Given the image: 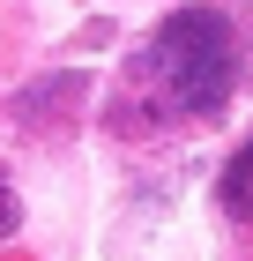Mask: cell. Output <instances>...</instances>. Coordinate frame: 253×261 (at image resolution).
Segmentation results:
<instances>
[{
	"label": "cell",
	"mask_w": 253,
	"mask_h": 261,
	"mask_svg": "<svg viewBox=\"0 0 253 261\" xmlns=\"http://www.w3.org/2000/svg\"><path fill=\"white\" fill-rule=\"evenodd\" d=\"M223 209H231V217H253V135L238 142L231 172H223Z\"/></svg>",
	"instance_id": "cell-2"
},
{
	"label": "cell",
	"mask_w": 253,
	"mask_h": 261,
	"mask_svg": "<svg viewBox=\"0 0 253 261\" xmlns=\"http://www.w3.org/2000/svg\"><path fill=\"white\" fill-rule=\"evenodd\" d=\"M15 224H22V209H15V194H8V179H0V239H8Z\"/></svg>",
	"instance_id": "cell-3"
},
{
	"label": "cell",
	"mask_w": 253,
	"mask_h": 261,
	"mask_svg": "<svg viewBox=\"0 0 253 261\" xmlns=\"http://www.w3.org/2000/svg\"><path fill=\"white\" fill-rule=\"evenodd\" d=\"M142 67H149L156 97L172 105V112L209 120V112H223L231 90H238V30H231L223 8H172V15L156 22Z\"/></svg>",
	"instance_id": "cell-1"
}]
</instances>
